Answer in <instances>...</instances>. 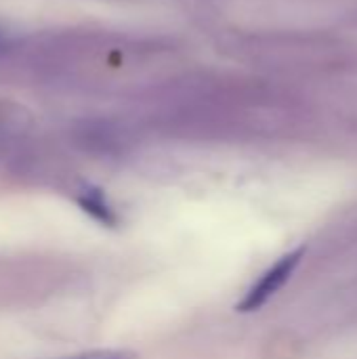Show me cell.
Returning a JSON list of instances; mask_svg holds the SVG:
<instances>
[{"instance_id": "obj_1", "label": "cell", "mask_w": 357, "mask_h": 359, "mask_svg": "<svg viewBox=\"0 0 357 359\" xmlns=\"http://www.w3.org/2000/svg\"><path fill=\"white\" fill-rule=\"evenodd\" d=\"M305 255V248H297L288 255H284L280 261H276L252 286L250 290L244 294V299L238 303V311L242 313H250V311H259L269 299H274L284 284L292 278V273L297 271L301 259Z\"/></svg>"}, {"instance_id": "obj_2", "label": "cell", "mask_w": 357, "mask_h": 359, "mask_svg": "<svg viewBox=\"0 0 357 359\" xmlns=\"http://www.w3.org/2000/svg\"><path fill=\"white\" fill-rule=\"evenodd\" d=\"M82 206H84V210H88V212H93L99 221H105V223H114V212H112V208L103 202V198H101V194H97V191H90V194H86L82 200Z\"/></svg>"}, {"instance_id": "obj_3", "label": "cell", "mask_w": 357, "mask_h": 359, "mask_svg": "<svg viewBox=\"0 0 357 359\" xmlns=\"http://www.w3.org/2000/svg\"><path fill=\"white\" fill-rule=\"evenodd\" d=\"M65 359H137L128 351H120V349H99V351H88V353H80L74 358Z\"/></svg>"}, {"instance_id": "obj_4", "label": "cell", "mask_w": 357, "mask_h": 359, "mask_svg": "<svg viewBox=\"0 0 357 359\" xmlns=\"http://www.w3.org/2000/svg\"><path fill=\"white\" fill-rule=\"evenodd\" d=\"M0 46H2V32H0Z\"/></svg>"}]
</instances>
